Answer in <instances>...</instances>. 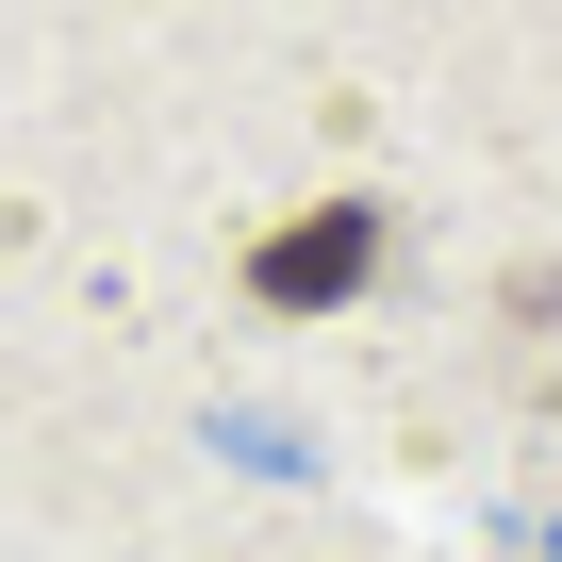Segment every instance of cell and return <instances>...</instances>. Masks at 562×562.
I'll return each instance as SVG.
<instances>
[{"instance_id":"1","label":"cell","mask_w":562,"mask_h":562,"mask_svg":"<svg viewBox=\"0 0 562 562\" xmlns=\"http://www.w3.org/2000/svg\"><path fill=\"white\" fill-rule=\"evenodd\" d=\"M364 265H381V199H331V215L248 232V299L265 315H331V299H364Z\"/></svg>"}]
</instances>
